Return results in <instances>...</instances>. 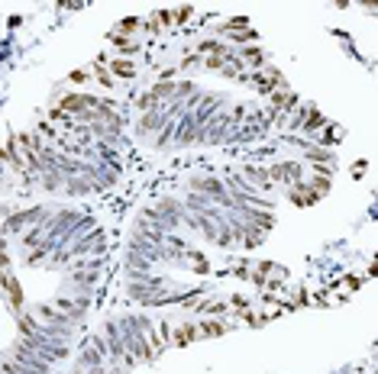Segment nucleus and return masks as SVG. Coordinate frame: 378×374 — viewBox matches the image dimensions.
<instances>
[{
	"instance_id": "5",
	"label": "nucleus",
	"mask_w": 378,
	"mask_h": 374,
	"mask_svg": "<svg viewBox=\"0 0 378 374\" xmlns=\"http://www.w3.org/2000/svg\"><path fill=\"white\" fill-rule=\"evenodd\" d=\"M81 107H84V100H81V97H65V100H61V110H75V113H81Z\"/></svg>"
},
{
	"instance_id": "3",
	"label": "nucleus",
	"mask_w": 378,
	"mask_h": 374,
	"mask_svg": "<svg viewBox=\"0 0 378 374\" xmlns=\"http://www.w3.org/2000/svg\"><path fill=\"white\" fill-rule=\"evenodd\" d=\"M223 323H217V319H210V323H200L197 326V336H223Z\"/></svg>"
},
{
	"instance_id": "6",
	"label": "nucleus",
	"mask_w": 378,
	"mask_h": 374,
	"mask_svg": "<svg viewBox=\"0 0 378 374\" xmlns=\"http://www.w3.org/2000/svg\"><path fill=\"white\" fill-rule=\"evenodd\" d=\"M113 42H117V46H120L123 52H136V42H129L126 36H113Z\"/></svg>"
},
{
	"instance_id": "8",
	"label": "nucleus",
	"mask_w": 378,
	"mask_h": 374,
	"mask_svg": "<svg viewBox=\"0 0 378 374\" xmlns=\"http://www.w3.org/2000/svg\"><path fill=\"white\" fill-rule=\"evenodd\" d=\"M120 29H123V32H129V29H136V20H123V23H120Z\"/></svg>"
},
{
	"instance_id": "9",
	"label": "nucleus",
	"mask_w": 378,
	"mask_h": 374,
	"mask_svg": "<svg viewBox=\"0 0 378 374\" xmlns=\"http://www.w3.org/2000/svg\"><path fill=\"white\" fill-rule=\"evenodd\" d=\"M271 100H275V107H285V103L291 100V97H285V94H275V97H271Z\"/></svg>"
},
{
	"instance_id": "7",
	"label": "nucleus",
	"mask_w": 378,
	"mask_h": 374,
	"mask_svg": "<svg viewBox=\"0 0 378 374\" xmlns=\"http://www.w3.org/2000/svg\"><path fill=\"white\" fill-rule=\"evenodd\" d=\"M230 36L233 39H252V42H256V32H230Z\"/></svg>"
},
{
	"instance_id": "1",
	"label": "nucleus",
	"mask_w": 378,
	"mask_h": 374,
	"mask_svg": "<svg viewBox=\"0 0 378 374\" xmlns=\"http://www.w3.org/2000/svg\"><path fill=\"white\" fill-rule=\"evenodd\" d=\"M0 284H4V287H7V290H10V297H13V303H16V307H20V303H23V290H20V284H16V281H13V277H7V274H0Z\"/></svg>"
},
{
	"instance_id": "2",
	"label": "nucleus",
	"mask_w": 378,
	"mask_h": 374,
	"mask_svg": "<svg viewBox=\"0 0 378 374\" xmlns=\"http://www.w3.org/2000/svg\"><path fill=\"white\" fill-rule=\"evenodd\" d=\"M113 74H117V77H133L136 74V65L126 62V58H117V62H113Z\"/></svg>"
},
{
	"instance_id": "4",
	"label": "nucleus",
	"mask_w": 378,
	"mask_h": 374,
	"mask_svg": "<svg viewBox=\"0 0 378 374\" xmlns=\"http://www.w3.org/2000/svg\"><path fill=\"white\" fill-rule=\"evenodd\" d=\"M194 336H197V329H194V326H184L181 333L175 336V345H184V342H191V339H194Z\"/></svg>"
}]
</instances>
